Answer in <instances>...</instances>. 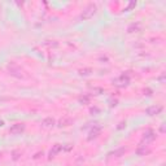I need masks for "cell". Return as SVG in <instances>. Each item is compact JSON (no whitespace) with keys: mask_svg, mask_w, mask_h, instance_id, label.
<instances>
[{"mask_svg":"<svg viewBox=\"0 0 166 166\" xmlns=\"http://www.w3.org/2000/svg\"><path fill=\"white\" fill-rule=\"evenodd\" d=\"M161 110H162L161 105H153V107H149L145 112H147L148 115H154V114H158Z\"/></svg>","mask_w":166,"mask_h":166,"instance_id":"6da1fadb","label":"cell"},{"mask_svg":"<svg viewBox=\"0 0 166 166\" xmlns=\"http://www.w3.org/2000/svg\"><path fill=\"white\" fill-rule=\"evenodd\" d=\"M95 9H96V7L95 5H90V7H88L85 12H83V14H82V18L83 20H86V18H90L91 16L95 13Z\"/></svg>","mask_w":166,"mask_h":166,"instance_id":"7a4b0ae2","label":"cell"},{"mask_svg":"<svg viewBox=\"0 0 166 166\" xmlns=\"http://www.w3.org/2000/svg\"><path fill=\"white\" fill-rule=\"evenodd\" d=\"M154 138H156V136H154V132L151 131V130H148L144 134V140H153Z\"/></svg>","mask_w":166,"mask_h":166,"instance_id":"3957f363","label":"cell"},{"mask_svg":"<svg viewBox=\"0 0 166 166\" xmlns=\"http://www.w3.org/2000/svg\"><path fill=\"white\" fill-rule=\"evenodd\" d=\"M61 149H62L61 145H60V144H56V145H55V148L51 151V156H52V157H53V156H56V153H58L60 151H61Z\"/></svg>","mask_w":166,"mask_h":166,"instance_id":"277c9868","label":"cell"},{"mask_svg":"<svg viewBox=\"0 0 166 166\" xmlns=\"http://www.w3.org/2000/svg\"><path fill=\"white\" fill-rule=\"evenodd\" d=\"M22 130H24V126H21V125H17V126H14L10 129V131L12 132H21Z\"/></svg>","mask_w":166,"mask_h":166,"instance_id":"5b68a950","label":"cell"}]
</instances>
